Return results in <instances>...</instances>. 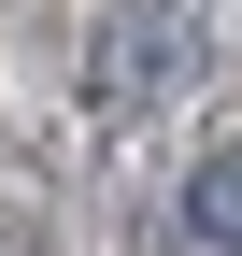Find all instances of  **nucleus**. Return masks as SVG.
I'll list each match as a JSON object with an SVG mask.
<instances>
[{
  "label": "nucleus",
  "instance_id": "obj_1",
  "mask_svg": "<svg viewBox=\"0 0 242 256\" xmlns=\"http://www.w3.org/2000/svg\"><path fill=\"white\" fill-rule=\"evenodd\" d=\"M157 72H200V28H186V14H114L100 57H86V86H100V100H142Z\"/></svg>",
  "mask_w": 242,
  "mask_h": 256
},
{
  "label": "nucleus",
  "instance_id": "obj_2",
  "mask_svg": "<svg viewBox=\"0 0 242 256\" xmlns=\"http://www.w3.org/2000/svg\"><path fill=\"white\" fill-rule=\"evenodd\" d=\"M186 214H200V242H242V142H228L214 171L186 185Z\"/></svg>",
  "mask_w": 242,
  "mask_h": 256
}]
</instances>
